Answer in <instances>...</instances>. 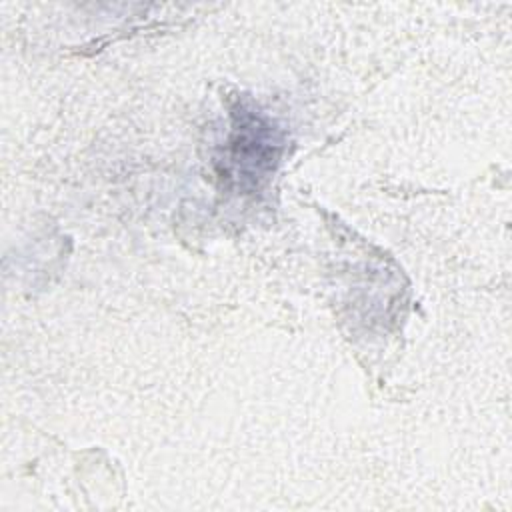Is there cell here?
I'll return each instance as SVG.
<instances>
[{
  "label": "cell",
  "mask_w": 512,
  "mask_h": 512,
  "mask_svg": "<svg viewBox=\"0 0 512 512\" xmlns=\"http://www.w3.org/2000/svg\"><path fill=\"white\" fill-rule=\"evenodd\" d=\"M230 158L240 174H256L270 170L276 160V148L280 146L274 138L272 128L254 114H244L240 118V126L234 128V136L230 142Z\"/></svg>",
  "instance_id": "cell-1"
}]
</instances>
